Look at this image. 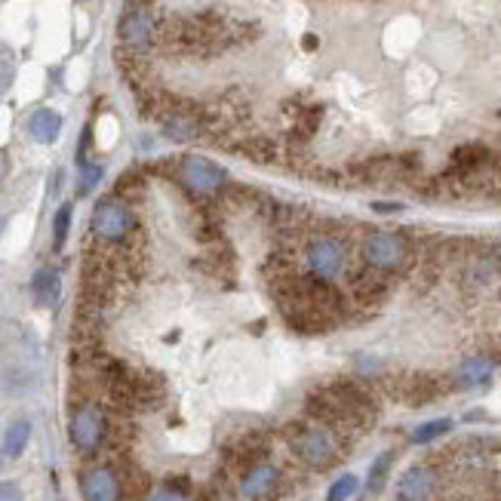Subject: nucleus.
I'll return each mask as SVG.
<instances>
[{"label":"nucleus","instance_id":"f257e3e1","mask_svg":"<svg viewBox=\"0 0 501 501\" xmlns=\"http://www.w3.org/2000/svg\"><path fill=\"white\" fill-rule=\"evenodd\" d=\"M304 406H308L311 419L335 430L370 428L375 421V412H379L372 394L357 381H332V385L314 390Z\"/></svg>","mask_w":501,"mask_h":501},{"label":"nucleus","instance_id":"f03ea898","mask_svg":"<svg viewBox=\"0 0 501 501\" xmlns=\"http://www.w3.org/2000/svg\"><path fill=\"white\" fill-rule=\"evenodd\" d=\"M289 449L311 471H330L344 458V437L342 430L320 421H304V425L289 428Z\"/></svg>","mask_w":501,"mask_h":501},{"label":"nucleus","instance_id":"7ed1b4c3","mask_svg":"<svg viewBox=\"0 0 501 501\" xmlns=\"http://www.w3.org/2000/svg\"><path fill=\"white\" fill-rule=\"evenodd\" d=\"M360 258H363L366 268L379 274H397L409 265L412 246L397 231H370L360 244Z\"/></svg>","mask_w":501,"mask_h":501},{"label":"nucleus","instance_id":"20e7f679","mask_svg":"<svg viewBox=\"0 0 501 501\" xmlns=\"http://www.w3.org/2000/svg\"><path fill=\"white\" fill-rule=\"evenodd\" d=\"M348 268V246L342 237L335 234H314V237L304 244V271L317 280L335 284Z\"/></svg>","mask_w":501,"mask_h":501},{"label":"nucleus","instance_id":"39448f33","mask_svg":"<svg viewBox=\"0 0 501 501\" xmlns=\"http://www.w3.org/2000/svg\"><path fill=\"white\" fill-rule=\"evenodd\" d=\"M92 234L105 244H120L136 228V216L120 198H101L92 209Z\"/></svg>","mask_w":501,"mask_h":501},{"label":"nucleus","instance_id":"423d86ee","mask_svg":"<svg viewBox=\"0 0 501 501\" xmlns=\"http://www.w3.org/2000/svg\"><path fill=\"white\" fill-rule=\"evenodd\" d=\"M68 437H72V446L83 456L96 452L108 437V419L101 412V406L96 403H83L74 409L72 421H68Z\"/></svg>","mask_w":501,"mask_h":501},{"label":"nucleus","instance_id":"0eeeda50","mask_svg":"<svg viewBox=\"0 0 501 501\" xmlns=\"http://www.w3.org/2000/svg\"><path fill=\"white\" fill-rule=\"evenodd\" d=\"M284 489V474H280L277 465L271 461H255L253 467H246L240 474V487L237 496L240 501H274Z\"/></svg>","mask_w":501,"mask_h":501},{"label":"nucleus","instance_id":"6e6552de","mask_svg":"<svg viewBox=\"0 0 501 501\" xmlns=\"http://www.w3.org/2000/svg\"><path fill=\"white\" fill-rule=\"evenodd\" d=\"M83 501H123V480L111 465H92L81 474Z\"/></svg>","mask_w":501,"mask_h":501},{"label":"nucleus","instance_id":"1a4fd4ad","mask_svg":"<svg viewBox=\"0 0 501 501\" xmlns=\"http://www.w3.org/2000/svg\"><path fill=\"white\" fill-rule=\"evenodd\" d=\"M182 178L191 191L198 194H218L225 188V169L218 163L200 158V154H188L182 160Z\"/></svg>","mask_w":501,"mask_h":501},{"label":"nucleus","instance_id":"9d476101","mask_svg":"<svg viewBox=\"0 0 501 501\" xmlns=\"http://www.w3.org/2000/svg\"><path fill=\"white\" fill-rule=\"evenodd\" d=\"M437 487H440V474L434 465H412L397 480V501H430Z\"/></svg>","mask_w":501,"mask_h":501},{"label":"nucleus","instance_id":"9b49d317","mask_svg":"<svg viewBox=\"0 0 501 501\" xmlns=\"http://www.w3.org/2000/svg\"><path fill=\"white\" fill-rule=\"evenodd\" d=\"M117 31H120V41L136 53H145L148 46L154 43V34H158L151 13H148L145 6H130V10L120 15V28Z\"/></svg>","mask_w":501,"mask_h":501},{"label":"nucleus","instance_id":"f8f14e48","mask_svg":"<svg viewBox=\"0 0 501 501\" xmlns=\"http://www.w3.org/2000/svg\"><path fill=\"white\" fill-rule=\"evenodd\" d=\"M397 394H400V400H406L409 406H425L443 394V385H440V379H434V375L416 372L397 388Z\"/></svg>","mask_w":501,"mask_h":501},{"label":"nucleus","instance_id":"ddd939ff","mask_svg":"<svg viewBox=\"0 0 501 501\" xmlns=\"http://www.w3.org/2000/svg\"><path fill=\"white\" fill-rule=\"evenodd\" d=\"M163 132L172 139V142H191V139L200 136V117L194 111H185V108H172L160 117Z\"/></svg>","mask_w":501,"mask_h":501},{"label":"nucleus","instance_id":"4468645a","mask_svg":"<svg viewBox=\"0 0 501 501\" xmlns=\"http://www.w3.org/2000/svg\"><path fill=\"white\" fill-rule=\"evenodd\" d=\"M496 366H498V360L492 354H474L458 366L456 381L461 388H483V385H489Z\"/></svg>","mask_w":501,"mask_h":501},{"label":"nucleus","instance_id":"2eb2a0df","mask_svg":"<svg viewBox=\"0 0 501 501\" xmlns=\"http://www.w3.org/2000/svg\"><path fill=\"white\" fill-rule=\"evenodd\" d=\"M59 132H62V114L53 111V108H37L28 117V136L37 145H53L59 139Z\"/></svg>","mask_w":501,"mask_h":501},{"label":"nucleus","instance_id":"dca6fc26","mask_svg":"<svg viewBox=\"0 0 501 501\" xmlns=\"http://www.w3.org/2000/svg\"><path fill=\"white\" fill-rule=\"evenodd\" d=\"M31 295L41 308H53L62 295V277L56 268H41L31 277Z\"/></svg>","mask_w":501,"mask_h":501},{"label":"nucleus","instance_id":"f3484780","mask_svg":"<svg viewBox=\"0 0 501 501\" xmlns=\"http://www.w3.org/2000/svg\"><path fill=\"white\" fill-rule=\"evenodd\" d=\"M354 295L363 304H375V302H381L388 295V284H385V274H379V271H372V268H366L363 265V271L354 277Z\"/></svg>","mask_w":501,"mask_h":501},{"label":"nucleus","instance_id":"a211bd4d","mask_svg":"<svg viewBox=\"0 0 501 501\" xmlns=\"http://www.w3.org/2000/svg\"><path fill=\"white\" fill-rule=\"evenodd\" d=\"M31 443V421L28 419H13L4 430V456L6 458H22Z\"/></svg>","mask_w":501,"mask_h":501},{"label":"nucleus","instance_id":"6ab92c4d","mask_svg":"<svg viewBox=\"0 0 501 501\" xmlns=\"http://www.w3.org/2000/svg\"><path fill=\"white\" fill-rule=\"evenodd\" d=\"M145 501H191V483L188 480H167L154 487L145 496Z\"/></svg>","mask_w":501,"mask_h":501},{"label":"nucleus","instance_id":"aec40b11","mask_svg":"<svg viewBox=\"0 0 501 501\" xmlns=\"http://www.w3.org/2000/svg\"><path fill=\"white\" fill-rule=\"evenodd\" d=\"M489 158V151L483 145H465V148H458L456 154H452V169L456 172H471L477 167H483Z\"/></svg>","mask_w":501,"mask_h":501},{"label":"nucleus","instance_id":"412c9836","mask_svg":"<svg viewBox=\"0 0 501 501\" xmlns=\"http://www.w3.org/2000/svg\"><path fill=\"white\" fill-rule=\"evenodd\" d=\"M390 465H394V449L381 452V456L372 461V467H370V477H366V487H370V492H372V496H379V492L385 489V483H388V474H390Z\"/></svg>","mask_w":501,"mask_h":501},{"label":"nucleus","instance_id":"4be33fe9","mask_svg":"<svg viewBox=\"0 0 501 501\" xmlns=\"http://www.w3.org/2000/svg\"><path fill=\"white\" fill-rule=\"evenodd\" d=\"M452 430V419H434V421H425V425H419L412 430V443L416 446H428L434 440H440Z\"/></svg>","mask_w":501,"mask_h":501},{"label":"nucleus","instance_id":"5701e85b","mask_svg":"<svg viewBox=\"0 0 501 501\" xmlns=\"http://www.w3.org/2000/svg\"><path fill=\"white\" fill-rule=\"evenodd\" d=\"M72 218H74V207L72 203H62L56 218H53V249L56 253H62V246H65L68 231H72Z\"/></svg>","mask_w":501,"mask_h":501},{"label":"nucleus","instance_id":"b1692460","mask_svg":"<svg viewBox=\"0 0 501 501\" xmlns=\"http://www.w3.org/2000/svg\"><path fill=\"white\" fill-rule=\"evenodd\" d=\"M357 489H360L357 477L354 474H342L339 480H335L332 487H330V492H326V501H351Z\"/></svg>","mask_w":501,"mask_h":501},{"label":"nucleus","instance_id":"393cba45","mask_svg":"<svg viewBox=\"0 0 501 501\" xmlns=\"http://www.w3.org/2000/svg\"><path fill=\"white\" fill-rule=\"evenodd\" d=\"M101 176H105V169H101V163H81V182H77V194L81 198H86V194L92 191L99 182H101Z\"/></svg>","mask_w":501,"mask_h":501},{"label":"nucleus","instance_id":"a878e982","mask_svg":"<svg viewBox=\"0 0 501 501\" xmlns=\"http://www.w3.org/2000/svg\"><path fill=\"white\" fill-rule=\"evenodd\" d=\"M0 501H25V492L15 480H4L0 483Z\"/></svg>","mask_w":501,"mask_h":501},{"label":"nucleus","instance_id":"bb28decb","mask_svg":"<svg viewBox=\"0 0 501 501\" xmlns=\"http://www.w3.org/2000/svg\"><path fill=\"white\" fill-rule=\"evenodd\" d=\"M375 213H403V203H372Z\"/></svg>","mask_w":501,"mask_h":501},{"label":"nucleus","instance_id":"cd10ccee","mask_svg":"<svg viewBox=\"0 0 501 501\" xmlns=\"http://www.w3.org/2000/svg\"><path fill=\"white\" fill-rule=\"evenodd\" d=\"M4 461H6V456H4V449H0V471H4Z\"/></svg>","mask_w":501,"mask_h":501},{"label":"nucleus","instance_id":"c85d7f7f","mask_svg":"<svg viewBox=\"0 0 501 501\" xmlns=\"http://www.w3.org/2000/svg\"><path fill=\"white\" fill-rule=\"evenodd\" d=\"M0 178H4V169H0Z\"/></svg>","mask_w":501,"mask_h":501}]
</instances>
